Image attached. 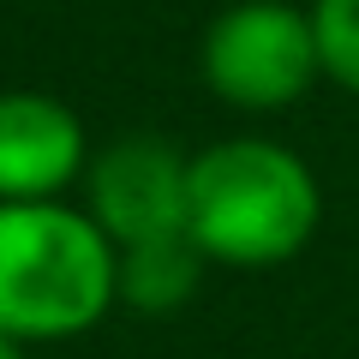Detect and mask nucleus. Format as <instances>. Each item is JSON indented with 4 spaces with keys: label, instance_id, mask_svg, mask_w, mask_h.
I'll return each instance as SVG.
<instances>
[{
    "label": "nucleus",
    "instance_id": "f03ea898",
    "mask_svg": "<svg viewBox=\"0 0 359 359\" xmlns=\"http://www.w3.org/2000/svg\"><path fill=\"white\" fill-rule=\"evenodd\" d=\"M120 306V245L84 204H0V335L36 347L90 335Z\"/></svg>",
    "mask_w": 359,
    "mask_h": 359
},
{
    "label": "nucleus",
    "instance_id": "39448f33",
    "mask_svg": "<svg viewBox=\"0 0 359 359\" xmlns=\"http://www.w3.org/2000/svg\"><path fill=\"white\" fill-rule=\"evenodd\" d=\"M90 168V132L48 90H0V204L66 198Z\"/></svg>",
    "mask_w": 359,
    "mask_h": 359
},
{
    "label": "nucleus",
    "instance_id": "f257e3e1",
    "mask_svg": "<svg viewBox=\"0 0 359 359\" xmlns=\"http://www.w3.org/2000/svg\"><path fill=\"white\" fill-rule=\"evenodd\" d=\"M323 222V192L306 156L282 138L240 132L192 150L186 174V233L222 269L294 264Z\"/></svg>",
    "mask_w": 359,
    "mask_h": 359
},
{
    "label": "nucleus",
    "instance_id": "7ed1b4c3",
    "mask_svg": "<svg viewBox=\"0 0 359 359\" xmlns=\"http://www.w3.org/2000/svg\"><path fill=\"white\" fill-rule=\"evenodd\" d=\"M198 78L233 114H282L323 78L311 6L294 0H233L204 25Z\"/></svg>",
    "mask_w": 359,
    "mask_h": 359
},
{
    "label": "nucleus",
    "instance_id": "20e7f679",
    "mask_svg": "<svg viewBox=\"0 0 359 359\" xmlns=\"http://www.w3.org/2000/svg\"><path fill=\"white\" fill-rule=\"evenodd\" d=\"M186 174L192 156L174 150L168 138L150 132H126V138L90 150L84 168V210L114 245L162 240V233H186Z\"/></svg>",
    "mask_w": 359,
    "mask_h": 359
},
{
    "label": "nucleus",
    "instance_id": "6e6552de",
    "mask_svg": "<svg viewBox=\"0 0 359 359\" xmlns=\"http://www.w3.org/2000/svg\"><path fill=\"white\" fill-rule=\"evenodd\" d=\"M0 359H30V347L13 341V335H0Z\"/></svg>",
    "mask_w": 359,
    "mask_h": 359
},
{
    "label": "nucleus",
    "instance_id": "423d86ee",
    "mask_svg": "<svg viewBox=\"0 0 359 359\" xmlns=\"http://www.w3.org/2000/svg\"><path fill=\"white\" fill-rule=\"evenodd\" d=\"M204 269H210V257L192 245V233H162V240L120 245V306L144 311V318L180 311L198 294Z\"/></svg>",
    "mask_w": 359,
    "mask_h": 359
},
{
    "label": "nucleus",
    "instance_id": "0eeeda50",
    "mask_svg": "<svg viewBox=\"0 0 359 359\" xmlns=\"http://www.w3.org/2000/svg\"><path fill=\"white\" fill-rule=\"evenodd\" d=\"M311 30H318L323 78L359 96V0H311Z\"/></svg>",
    "mask_w": 359,
    "mask_h": 359
}]
</instances>
